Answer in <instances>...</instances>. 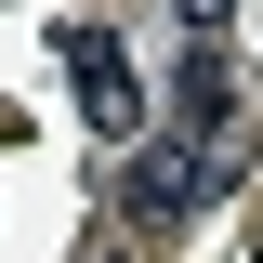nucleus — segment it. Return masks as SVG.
I'll return each instance as SVG.
<instances>
[{
  "label": "nucleus",
  "mask_w": 263,
  "mask_h": 263,
  "mask_svg": "<svg viewBox=\"0 0 263 263\" xmlns=\"http://www.w3.org/2000/svg\"><path fill=\"white\" fill-rule=\"evenodd\" d=\"M66 79H79V119H92L105 145L145 132V79H132V53H119L105 27H66Z\"/></svg>",
  "instance_id": "1"
},
{
  "label": "nucleus",
  "mask_w": 263,
  "mask_h": 263,
  "mask_svg": "<svg viewBox=\"0 0 263 263\" xmlns=\"http://www.w3.org/2000/svg\"><path fill=\"white\" fill-rule=\"evenodd\" d=\"M197 197H211V158H197V145H132V171H119V211H132L145 237H171Z\"/></svg>",
  "instance_id": "2"
},
{
  "label": "nucleus",
  "mask_w": 263,
  "mask_h": 263,
  "mask_svg": "<svg viewBox=\"0 0 263 263\" xmlns=\"http://www.w3.org/2000/svg\"><path fill=\"white\" fill-rule=\"evenodd\" d=\"M171 105H184L197 132H224V119H237V66L211 53V40H197V53H184V79H171Z\"/></svg>",
  "instance_id": "3"
},
{
  "label": "nucleus",
  "mask_w": 263,
  "mask_h": 263,
  "mask_svg": "<svg viewBox=\"0 0 263 263\" xmlns=\"http://www.w3.org/2000/svg\"><path fill=\"white\" fill-rule=\"evenodd\" d=\"M224 13H237V0H184V27H197V40H224Z\"/></svg>",
  "instance_id": "4"
}]
</instances>
